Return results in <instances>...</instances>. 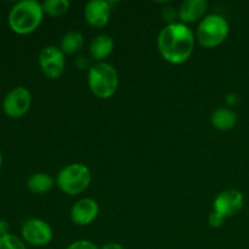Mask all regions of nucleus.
Returning a JSON list of instances; mask_svg holds the SVG:
<instances>
[{"instance_id": "obj_1", "label": "nucleus", "mask_w": 249, "mask_h": 249, "mask_svg": "<svg viewBox=\"0 0 249 249\" xmlns=\"http://www.w3.org/2000/svg\"><path fill=\"white\" fill-rule=\"evenodd\" d=\"M196 38L187 24L181 22L168 23L158 34L157 46L160 56L172 65L186 62L195 50Z\"/></svg>"}, {"instance_id": "obj_2", "label": "nucleus", "mask_w": 249, "mask_h": 249, "mask_svg": "<svg viewBox=\"0 0 249 249\" xmlns=\"http://www.w3.org/2000/svg\"><path fill=\"white\" fill-rule=\"evenodd\" d=\"M44 17L43 5L36 0H22L11 7L7 22L12 32L19 36L33 33Z\"/></svg>"}, {"instance_id": "obj_3", "label": "nucleus", "mask_w": 249, "mask_h": 249, "mask_svg": "<svg viewBox=\"0 0 249 249\" xmlns=\"http://www.w3.org/2000/svg\"><path fill=\"white\" fill-rule=\"evenodd\" d=\"M88 85L99 99H111L119 87L118 72L111 63L96 62L88 71Z\"/></svg>"}, {"instance_id": "obj_4", "label": "nucleus", "mask_w": 249, "mask_h": 249, "mask_svg": "<svg viewBox=\"0 0 249 249\" xmlns=\"http://www.w3.org/2000/svg\"><path fill=\"white\" fill-rule=\"evenodd\" d=\"M91 172L83 163H72L60 170L56 178L58 189L70 196L83 194L91 182Z\"/></svg>"}, {"instance_id": "obj_5", "label": "nucleus", "mask_w": 249, "mask_h": 249, "mask_svg": "<svg viewBox=\"0 0 249 249\" xmlns=\"http://www.w3.org/2000/svg\"><path fill=\"white\" fill-rule=\"evenodd\" d=\"M230 33L229 22L220 15H209L199 22L196 39L203 48L213 49L221 45Z\"/></svg>"}, {"instance_id": "obj_6", "label": "nucleus", "mask_w": 249, "mask_h": 249, "mask_svg": "<svg viewBox=\"0 0 249 249\" xmlns=\"http://www.w3.org/2000/svg\"><path fill=\"white\" fill-rule=\"evenodd\" d=\"M65 56L57 46L49 45L41 49L38 57L39 67L48 79L56 80L63 74L66 68Z\"/></svg>"}, {"instance_id": "obj_7", "label": "nucleus", "mask_w": 249, "mask_h": 249, "mask_svg": "<svg viewBox=\"0 0 249 249\" xmlns=\"http://www.w3.org/2000/svg\"><path fill=\"white\" fill-rule=\"evenodd\" d=\"M23 241L33 247H44L53 241V232L51 226L41 219H29L21 228Z\"/></svg>"}, {"instance_id": "obj_8", "label": "nucleus", "mask_w": 249, "mask_h": 249, "mask_svg": "<svg viewBox=\"0 0 249 249\" xmlns=\"http://www.w3.org/2000/svg\"><path fill=\"white\" fill-rule=\"evenodd\" d=\"M32 94L27 88L17 87L10 90L2 101V109L10 118H21L29 111Z\"/></svg>"}, {"instance_id": "obj_9", "label": "nucleus", "mask_w": 249, "mask_h": 249, "mask_svg": "<svg viewBox=\"0 0 249 249\" xmlns=\"http://www.w3.org/2000/svg\"><path fill=\"white\" fill-rule=\"evenodd\" d=\"M245 197L242 192L236 189H228L218 194L213 202L214 212L220 214L223 218H232L237 215L243 208Z\"/></svg>"}, {"instance_id": "obj_10", "label": "nucleus", "mask_w": 249, "mask_h": 249, "mask_svg": "<svg viewBox=\"0 0 249 249\" xmlns=\"http://www.w3.org/2000/svg\"><path fill=\"white\" fill-rule=\"evenodd\" d=\"M112 7L106 0H92L84 7L85 22L92 28H104L111 19Z\"/></svg>"}, {"instance_id": "obj_11", "label": "nucleus", "mask_w": 249, "mask_h": 249, "mask_svg": "<svg viewBox=\"0 0 249 249\" xmlns=\"http://www.w3.org/2000/svg\"><path fill=\"white\" fill-rule=\"evenodd\" d=\"M99 204L92 198H82L73 204L71 209V220L78 226L91 224L99 215Z\"/></svg>"}, {"instance_id": "obj_12", "label": "nucleus", "mask_w": 249, "mask_h": 249, "mask_svg": "<svg viewBox=\"0 0 249 249\" xmlns=\"http://www.w3.org/2000/svg\"><path fill=\"white\" fill-rule=\"evenodd\" d=\"M208 10L206 0H186L180 5L178 10V18L184 24L199 21Z\"/></svg>"}, {"instance_id": "obj_13", "label": "nucleus", "mask_w": 249, "mask_h": 249, "mask_svg": "<svg viewBox=\"0 0 249 249\" xmlns=\"http://www.w3.org/2000/svg\"><path fill=\"white\" fill-rule=\"evenodd\" d=\"M114 50V41L107 34H100L95 36L89 45V53L94 60L104 62Z\"/></svg>"}, {"instance_id": "obj_14", "label": "nucleus", "mask_w": 249, "mask_h": 249, "mask_svg": "<svg viewBox=\"0 0 249 249\" xmlns=\"http://www.w3.org/2000/svg\"><path fill=\"white\" fill-rule=\"evenodd\" d=\"M212 124L215 129L220 131H229L235 128L237 123V114L233 109L228 107H220L215 109L212 114Z\"/></svg>"}, {"instance_id": "obj_15", "label": "nucleus", "mask_w": 249, "mask_h": 249, "mask_svg": "<svg viewBox=\"0 0 249 249\" xmlns=\"http://www.w3.org/2000/svg\"><path fill=\"white\" fill-rule=\"evenodd\" d=\"M56 184V180L48 173H34L27 180V187L32 194L44 195L50 191Z\"/></svg>"}, {"instance_id": "obj_16", "label": "nucleus", "mask_w": 249, "mask_h": 249, "mask_svg": "<svg viewBox=\"0 0 249 249\" xmlns=\"http://www.w3.org/2000/svg\"><path fill=\"white\" fill-rule=\"evenodd\" d=\"M84 46V36L78 31L67 32L62 36L60 49L65 55H74L79 53Z\"/></svg>"}, {"instance_id": "obj_17", "label": "nucleus", "mask_w": 249, "mask_h": 249, "mask_svg": "<svg viewBox=\"0 0 249 249\" xmlns=\"http://www.w3.org/2000/svg\"><path fill=\"white\" fill-rule=\"evenodd\" d=\"M44 14L51 17H61L67 14L71 7V2L68 0H46L43 4Z\"/></svg>"}, {"instance_id": "obj_18", "label": "nucleus", "mask_w": 249, "mask_h": 249, "mask_svg": "<svg viewBox=\"0 0 249 249\" xmlns=\"http://www.w3.org/2000/svg\"><path fill=\"white\" fill-rule=\"evenodd\" d=\"M0 249H27L26 242L18 236L7 233L0 236Z\"/></svg>"}, {"instance_id": "obj_19", "label": "nucleus", "mask_w": 249, "mask_h": 249, "mask_svg": "<svg viewBox=\"0 0 249 249\" xmlns=\"http://www.w3.org/2000/svg\"><path fill=\"white\" fill-rule=\"evenodd\" d=\"M66 249H100V247L89 240H78L71 243Z\"/></svg>"}, {"instance_id": "obj_20", "label": "nucleus", "mask_w": 249, "mask_h": 249, "mask_svg": "<svg viewBox=\"0 0 249 249\" xmlns=\"http://www.w3.org/2000/svg\"><path fill=\"white\" fill-rule=\"evenodd\" d=\"M224 223H225V218H223V216H221L220 214L216 213V212L213 211L211 214H209L208 224L209 226H212L213 229L221 228V226L224 225Z\"/></svg>"}, {"instance_id": "obj_21", "label": "nucleus", "mask_w": 249, "mask_h": 249, "mask_svg": "<svg viewBox=\"0 0 249 249\" xmlns=\"http://www.w3.org/2000/svg\"><path fill=\"white\" fill-rule=\"evenodd\" d=\"M10 231V225L6 220H0V236L7 235Z\"/></svg>"}, {"instance_id": "obj_22", "label": "nucleus", "mask_w": 249, "mask_h": 249, "mask_svg": "<svg viewBox=\"0 0 249 249\" xmlns=\"http://www.w3.org/2000/svg\"><path fill=\"white\" fill-rule=\"evenodd\" d=\"M100 249H124L123 246L121 243H116V242H108L106 245L102 246Z\"/></svg>"}, {"instance_id": "obj_23", "label": "nucleus", "mask_w": 249, "mask_h": 249, "mask_svg": "<svg viewBox=\"0 0 249 249\" xmlns=\"http://www.w3.org/2000/svg\"><path fill=\"white\" fill-rule=\"evenodd\" d=\"M226 101H228L229 106H233V105L237 102V96H236V95H233V94H230L228 96V99H226Z\"/></svg>"}, {"instance_id": "obj_24", "label": "nucleus", "mask_w": 249, "mask_h": 249, "mask_svg": "<svg viewBox=\"0 0 249 249\" xmlns=\"http://www.w3.org/2000/svg\"><path fill=\"white\" fill-rule=\"evenodd\" d=\"M1 163H2V153H1V150H0V167H1Z\"/></svg>"}]
</instances>
